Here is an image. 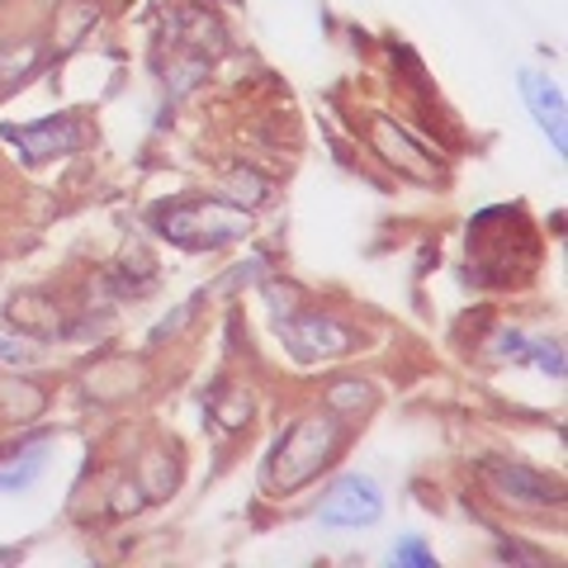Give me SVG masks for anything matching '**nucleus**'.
<instances>
[{
    "label": "nucleus",
    "mask_w": 568,
    "mask_h": 568,
    "mask_svg": "<svg viewBox=\"0 0 568 568\" xmlns=\"http://www.w3.org/2000/svg\"><path fill=\"white\" fill-rule=\"evenodd\" d=\"M166 237L185 242V246H223L246 233V213L227 209V204H194V209H175L166 227Z\"/></svg>",
    "instance_id": "obj_1"
},
{
    "label": "nucleus",
    "mask_w": 568,
    "mask_h": 568,
    "mask_svg": "<svg viewBox=\"0 0 568 568\" xmlns=\"http://www.w3.org/2000/svg\"><path fill=\"white\" fill-rule=\"evenodd\" d=\"M379 517H384V488L369 474L336 478V488L317 507V521L323 526H375Z\"/></svg>",
    "instance_id": "obj_2"
},
{
    "label": "nucleus",
    "mask_w": 568,
    "mask_h": 568,
    "mask_svg": "<svg viewBox=\"0 0 568 568\" xmlns=\"http://www.w3.org/2000/svg\"><path fill=\"white\" fill-rule=\"evenodd\" d=\"M332 436H336L332 422H304V426H294L290 440L280 446V455H284V459H280V484H284V488H290V484H304L308 474L323 469Z\"/></svg>",
    "instance_id": "obj_3"
},
{
    "label": "nucleus",
    "mask_w": 568,
    "mask_h": 568,
    "mask_svg": "<svg viewBox=\"0 0 568 568\" xmlns=\"http://www.w3.org/2000/svg\"><path fill=\"white\" fill-rule=\"evenodd\" d=\"M521 95L530 104V114H536V123L549 133V142H555V152L568 148V129H564V95L559 85H549L545 77H536V71H526L521 77Z\"/></svg>",
    "instance_id": "obj_4"
},
{
    "label": "nucleus",
    "mask_w": 568,
    "mask_h": 568,
    "mask_svg": "<svg viewBox=\"0 0 568 568\" xmlns=\"http://www.w3.org/2000/svg\"><path fill=\"white\" fill-rule=\"evenodd\" d=\"M10 142H20V148L39 162V156H58V152H71L81 142V129L71 119H48L39 129H0Z\"/></svg>",
    "instance_id": "obj_5"
},
{
    "label": "nucleus",
    "mask_w": 568,
    "mask_h": 568,
    "mask_svg": "<svg viewBox=\"0 0 568 568\" xmlns=\"http://www.w3.org/2000/svg\"><path fill=\"white\" fill-rule=\"evenodd\" d=\"M284 336L304 355H342L351 346V332L336 323H323V317H298V323L284 327Z\"/></svg>",
    "instance_id": "obj_6"
},
{
    "label": "nucleus",
    "mask_w": 568,
    "mask_h": 568,
    "mask_svg": "<svg viewBox=\"0 0 568 568\" xmlns=\"http://www.w3.org/2000/svg\"><path fill=\"white\" fill-rule=\"evenodd\" d=\"M497 351H503V355H517V361H536L540 369H549V375H564V355H559L555 342H530V336H521V332H507Z\"/></svg>",
    "instance_id": "obj_7"
},
{
    "label": "nucleus",
    "mask_w": 568,
    "mask_h": 568,
    "mask_svg": "<svg viewBox=\"0 0 568 568\" xmlns=\"http://www.w3.org/2000/svg\"><path fill=\"white\" fill-rule=\"evenodd\" d=\"M375 138L388 148V152H384L388 162H403L413 175H436V166L426 162V156H417V148H413V142H407L403 133H394V123H388V119H375Z\"/></svg>",
    "instance_id": "obj_8"
},
{
    "label": "nucleus",
    "mask_w": 568,
    "mask_h": 568,
    "mask_svg": "<svg viewBox=\"0 0 568 568\" xmlns=\"http://www.w3.org/2000/svg\"><path fill=\"white\" fill-rule=\"evenodd\" d=\"M43 465H48V455H43V450H33L24 465H20V459H14V465H6V469H0V493H20V488H29L33 478L43 474Z\"/></svg>",
    "instance_id": "obj_9"
},
{
    "label": "nucleus",
    "mask_w": 568,
    "mask_h": 568,
    "mask_svg": "<svg viewBox=\"0 0 568 568\" xmlns=\"http://www.w3.org/2000/svg\"><path fill=\"white\" fill-rule=\"evenodd\" d=\"M388 559H394V564H413V568H432L436 564L432 549H426L422 540H398L394 549H388Z\"/></svg>",
    "instance_id": "obj_10"
}]
</instances>
